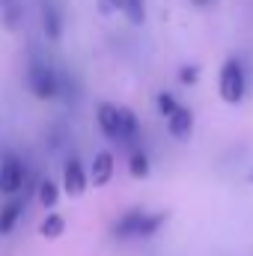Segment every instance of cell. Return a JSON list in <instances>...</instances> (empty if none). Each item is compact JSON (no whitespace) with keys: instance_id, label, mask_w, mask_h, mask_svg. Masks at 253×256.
<instances>
[{"instance_id":"8fae6325","label":"cell","mask_w":253,"mask_h":256,"mask_svg":"<svg viewBox=\"0 0 253 256\" xmlns=\"http://www.w3.org/2000/svg\"><path fill=\"white\" fill-rule=\"evenodd\" d=\"M24 202H27V196L15 194V196L0 208V236H9V232L15 230V224H18V218H21V212H24Z\"/></svg>"},{"instance_id":"30bf717a","label":"cell","mask_w":253,"mask_h":256,"mask_svg":"<svg viewBox=\"0 0 253 256\" xmlns=\"http://www.w3.org/2000/svg\"><path fill=\"white\" fill-rule=\"evenodd\" d=\"M167 131H170L176 140L190 137V131H194V110L185 108V104H179V108L167 116Z\"/></svg>"},{"instance_id":"5b68a950","label":"cell","mask_w":253,"mask_h":256,"mask_svg":"<svg viewBox=\"0 0 253 256\" xmlns=\"http://www.w3.org/2000/svg\"><path fill=\"white\" fill-rule=\"evenodd\" d=\"M86 185H90V173H86L84 161L80 158H68L63 167V191L68 196H80L86 191Z\"/></svg>"},{"instance_id":"d6986e66","label":"cell","mask_w":253,"mask_h":256,"mask_svg":"<svg viewBox=\"0 0 253 256\" xmlns=\"http://www.w3.org/2000/svg\"><path fill=\"white\" fill-rule=\"evenodd\" d=\"M66 131L63 126H54V128H48V140H51V149H60L63 146V140H66Z\"/></svg>"},{"instance_id":"5bb4252c","label":"cell","mask_w":253,"mask_h":256,"mask_svg":"<svg viewBox=\"0 0 253 256\" xmlns=\"http://www.w3.org/2000/svg\"><path fill=\"white\" fill-rule=\"evenodd\" d=\"M63 232H66V218L57 214V212H48L39 224V236L42 238H60Z\"/></svg>"},{"instance_id":"9a60e30c","label":"cell","mask_w":253,"mask_h":256,"mask_svg":"<svg viewBox=\"0 0 253 256\" xmlns=\"http://www.w3.org/2000/svg\"><path fill=\"white\" fill-rule=\"evenodd\" d=\"M167 212H146V218H143V226H140V238H152V236H158L161 232V226L167 224Z\"/></svg>"},{"instance_id":"8992f818","label":"cell","mask_w":253,"mask_h":256,"mask_svg":"<svg viewBox=\"0 0 253 256\" xmlns=\"http://www.w3.org/2000/svg\"><path fill=\"white\" fill-rule=\"evenodd\" d=\"M143 218H146V208H128L122 212L116 220H114V226H110V232H114V238H140V226H143Z\"/></svg>"},{"instance_id":"52a82bcc","label":"cell","mask_w":253,"mask_h":256,"mask_svg":"<svg viewBox=\"0 0 253 256\" xmlns=\"http://www.w3.org/2000/svg\"><path fill=\"white\" fill-rule=\"evenodd\" d=\"M96 122L102 128V134L114 143H120V108L110 104V102H102L96 108Z\"/></svg>"},{"instance_id":"44dd1931","label":"cell","mask_w":253,"mask_h":256,"mask_svg":"<svg viewBox=\"0 0 253 256\" xmlns=\"http://www.w3.org/2000/svg\"><path fill=\"white\" fill-rule=\"evenodd\" d=\"M190 6H194V9H200V12H208V9H214V6H218V0H190Z\"/></svg>"},{"instance_id":"ffe728a7","label":"cell","mask_w":253,"mask_h":256,"mask_svg":"<svg viewBox=\"0 0 253 256\" xmlns=\"http://www.w3.org/2000/svg\"><path fill=\"white\" fill-rule=\"evenodd\" d=\"M98 12H102V15H114V12H120V0H98Z\"/></svg>"},{"instance_id":"603a6c76","label":"cell","mask_w":253,"mask_h":256,"mask_svg":"<svg viewBox=\"0 0 253 256\" xmlns=\"http://www.w3.org/2000/svg\"><path fill=\"white\" fill-rule=\"evenodd\" d=\"M250 182H253V170H250Z\"/></svg>"},{"instance_id":"7c38bea8","label":"cell","mask_w":253,"mask_h":256,"mask_svg":"<svg viewBox=\"0 0 253 256\" xmlns=\"http://www.w3.org/2000/svg\"><path fill=\"white\" fill-rule=\"evenodd\" d=\"M128 173H131L134 179H146V176L152 173V161H149V155L143 152V146H134V149H131V155H128Z\"/></svg>"},{"instance_id":"ba28073f","label":"cell","mask_w":253,"mask_h":256,"mask_svg":"<svg viewBox=\"0 0 253 256\" xmlns=\"http://www.w3.org/2000/svg\"><path fill=\"white\" fill-rule=\"evenodd\" d=\"M114 170H116V161L110 152H96L92 164H90V182L96 188H104L110 179H114Z\"/></svg>"},{"instance_id":"9c48e42d","label":"cell","mask_w":253,"mask_h":256,"mask_svg":"<svg viewBox=\"0 0 253 256\" xmlns=\"http://www.w3.org/2000/svg\"><path fill=\"white\" fill-rule=\"evenodd\" d=\"M140 134H143V126H140L137 114L131 108H120V143L128 146V149H134Z\"/></svg>"},{"instance_id":"7402d4cb","label":"cell","mask_w":253,"mask_h":256,"mask_svg":"<svg viewBox=\"0 0 253 256\" xmlns=\"http://www.w3.org/2000/svg\"><path fill=\"white\" fill-rule=\"evenodd\" d=\"M9 3H12V0H0V9H3V6H9Z\"/></svg>"},{"instance_id":"6da1fadb","label":"cell","mask_w":253,"mask_h":256,"mask_svg":"<svg viewBox=\"0 0 253 256\" xmlns=\"http://www.w3.org/2000/svg\"><path fill=\"white\" fill-rule=\"evenodd\" d=\"M60 74L48 60H30L27 66V86L39 102H54L60 98Z\"/></svg>"},{"instance_id":"3957f363","label":"cell","mask_w":253,"mask_h":256,"mask_svg":"<svg viewBox=\"0 0 253 256\" xmlns=\"http://www.w3.org/2000/svg\"><path fill=\"white\" fill-rule=\"evenodd\" d=\"M24 182H27V167H24V161L18 158V155H12V152H6L3 158H0V194H21L24 188Z\"/></svg>"},{"instance_id":"2e32d148","label":"cell","mask_w":253,"mask_h":256,"mask_svg":"<svg viewBox=\"0 0 253 256\" xmlns=\"http://www.w3.org/2000/svg\"><path fill=\"white\" fill-rule=\"evenodd\" d=\"M120 12L134 27H140L146 21V0H120Z\"/></svg>"},{"instance_id":"4fadbf2b","label":"cell","mask_w":253,"mask_h":256,"mask_svg":"<svg viewBox=\"0 0 253 256\" xmlns=\"http://www.w3.org/2000/svg\"><path fill=\"white\" fill-rule=\"evenodd\" d=\"M60 191H63V185H57L54 179H39V185H36V196L45 208H54L60 202Z\"/></svg>"},{"instance_id":"ac0fdd59","label":"cell","mask_w":253,"mask_h":256,"mask_svg":"<svg viewBox=\"0 0 253 256\" xmlns=\"http://www.w3.org/2000/svg\"><path fill=\"white\" fill-rule=\"evenodd\" d=\"M196 80H200V66H196V63L179 66V84H185V86H194Z\"/></svg>"},{"instance_id":"e0dca14e","label":"cell","mask_w":253,"mask_h":256,"mask_svg":"<svg viewBox=\"0 0 253 256\" xmlns=\"http://www.w3.org/2000/svg\"><path fill=\"white\" fill-rule=\"evenodd\" d=\"M155 104H158V114L167 120V116H170V114L179 108V98H176L170 90H161V92H158V98H155Z\"/></svg>"},{"instance_id":"7a4b0ae2","label":"cell","mask_w":253,"mask_h":256,"mask_svg":"<svg viewBox=\"0 0 253 256\" xmlns=\"http://www.w3.org/2000/svg\"><path fill=\"white\" fill-rule=\"evenodd\" d=\"M218 92L226 104H242L248 96V72L238 57H226L220 66V78H218Z\"/></svg>"},{"instance_id":"277c9868","label":"cell","mask_w":253,"mask_h":256,"mask_svg":"<svg viewBox=\"0 0 253 256\" xmlns=\"http://www.w3.org/2000/svg\"><path fill=\"white\" fill-rule=\"evenodd\" d=\"M39 21H42V33L51 39V42H60L66 30V15L63 6L57 0H42L39 3Z\"/></svg>"}]
</instances>
